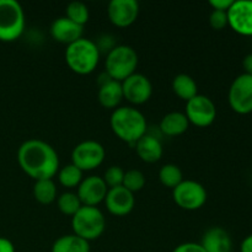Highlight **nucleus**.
<instances>
[{"label": "nucleus", "instance_id": "obj_1", "mask_svg": "<svg viewBox=\"0 0 252 252\" xmlns=\"http://www.w3.org/2000/svg\"><path fill=\"white\" fill-rule=\"evenodd\" d=\"M17 161L34 181L53 179L59 171V158L52 145L41 139H30L20 145Z\"/></svg>", "mask_w": 252, "mask_h": 252}, {"label": "nucleus", "instance_id": "obj_2", "mask_svg": "<svg viewBox=\"0 0 252 252\" xmlns=\"http://www.w3.org/2000/svg\"><path fill=\"white\" fill-rule=\"evenodd\" d=\"M110 125L113 133L123 142L134 145L147 134V120L139 110L130 106L117 107L112 112Z\"/></svg>", "mask_w": 252, "mask_h": 252}, {"label": "nucleus", "instance_id": "obj_3", "mask_svg": "<svg viewBox=\"0 0 252 252\" xmlns=\"http://www.w3.org/2000/svg\"><path fill=\"white\" fill-rule=\"evenodd\" d=\"M100 56L95 42L84 37L66 46L65 49L66 65L79 75L93 73L100 62Z\"/></svg>", "mask_w": 252, "mask_h": 252}, {"label": "nucleus", "instance_id": "obj_4", "mask_svg": "<svg viewBox=\"0 0 252 252\" xmlns=\"http://www.w3.org/2000/svg\"><path fill=\"white\" fill-rule=\"evenodd\" d=\"M74 234L86 241L100 238L106 229V219L97 207L83 206L71 217Z\"/></svg>", "mask_w": 252, "mask_h": 252}, {"label": "nucleus", "instance_id": "obj_5", "mask_svg": "<svg viewBox=\"0 0 252 252\" xmlns=\"http://www.w3.org/2000/svg\"><path fill=\"white\" fill-rule=\"evenodd\" d=\"M138 66V54L130 46L120 44L111 49L105 61L106 74L111 79L122 83L135 73Z\"/></svg>", "mask_w": 252, "mask_h": 252}, {"label": "nucleus", "instance_id": "obj_6", "mask_svg": "<svg viewBox=\"0 0 252 252\" xmlns=\"http://www.w3.org/2000/svg\"><path fill=\"white\" fill-rule=\"evenodd\" d=\"M25 30V12L16 0H0V41L12 42Z\"/></svg>", "mask_w": 252, "mask_h": 252}, {"label": "nucleus", "instance_id": "obj_7", "mask_svg": "<svg viewBox=\"0 0 252 252\" xmlns=\"http://www.w3.org/2000/svg\"><path fill=\"white\" fill-rule=\"evenodd\" d=\"M172 197L177 206L185 211H197L207 202V191L204 186L193 180H184L172 189Z\"/></svg>", "mask_w": 252, "mask_h": 252}, {"label": "nucleus", "instance_id": "obj_8", "mask_svg": "<svg viewBox=\"0 0 252 252\" xmlns=\"http://www.w3.org/2000/svg\"><path fill=\"white\" fill-rule=\"evenodd\" d=\"M106 157L105 148L96 140H85L76 145L71 152V164L81 171H91L100 166Z\"/></svg>", "mask_w": 252, "mask_h": 252}, {"label": "nucleus", "instance_id": "obj_9", "mask_svg": "<svg viewBox=\"0 0 252 252\" xmlns=\"http://www.w3.org/2000/svg\"><path fill=\"white\" fill-rule=\"evenodd\" d=\"M229 106L239 115L252 113V75L241 74L234 79L228 93Z\"/></svg>", "mask_w": 252, "mask_h": 252}, {"label": "nucleus", "instance_id": "obj_10", "mask_svg": "<svg viewBox=\"0 0 252 252\" xmlns=\"http://www.w3.org/2000/svg\"><path fill=\"white\" fill-rule=\"evenodd\" d=\"M186 115L189 125L196 127H209L216 121L217 107L213 101L204 95H197L186 103Z\"/></svg>", "mask_w": 252, "mask_h": 252}, {"label": "nucleus", "instance_id": "obj_11", "mask_svg": "<svg viewBox=\"0 0 252 252\" xmlns=\"http://www.w3.org/2000/svg\"><path fill=\"white\" fill-rule=\"evenodd\" d=\"M123 98L133 105H143L153 95V85L149 79L139 73H134L121 83Z\"/></svg>", "mask_w": 252, "mask_h": 252}, {"label": "nucleus", "instance_id": "obj_12", "mask_svg": "<svg viewBox=\"0 0 252 252\" xmlns=\"http://www.w3.org/2000/svg\"><path fill=\"white\" fill-rule=\"evenodd\" d=\"M228 14V24L234 32L241 36H252V0L234 1Z\"/></svg>", "mask_w": 252, "mask_h": 252}, {"label": "nucleus", "instance_id": "obj_13", "mask_svg": "<svg viewBox=\"0 0 252 252\" xmlns=\"http://www.w3.org/2000/svg\"><path fill=\"white\" fill-rule=\"evenodd\" d=\"M107 192L108 187L106 186L102 177L93 175L83 179L78 186L76 194L83 206L97 207L101 202L105 201Z\"/></svg>", "mask_w": 252, "mask_h": 252}, {"label": "nucleus", "instance_id": "obj_14", "mask_svg": "<svg viewBox=\"0 0 252 252\" xmlns=\"http://www.w3.org/2000/svg\"><path fill=\"white\" fill-rule=\"evenodd\" d=\"M110 21L117 27H128L134 24L139 15L137 0H112L107 7Z\"/></svg>", "mask_w": 252, "mask_h": 252}, {"label": "nucleus", "instance_id": "obj_15", "mask_svg": "<svg viewBox=\"0 0 252 252\" xmlns=\"http://www.w3.org/2000/svg\"><path fill=\"white\" fill-rule=\"evenodd\" d=\"M107 211L116 217H125L133 211L135 204L134 193L128 191L123 186L108 189L105 198Z\"/></svg>", "mask_w": 252, "mask_h": 252}, {"label": "nucleus", "instance_id": "obj_16", "mask_svg": "<svg viewBox=\"0 0 252 252\" xmlns=\"http://www.w3.org/2000/svg\"><path fill=\"white\" fill-rule=\"evenodd\" d=\"M83 26L70 21L68 17H58L51 25V36L54 41L69 46L83 38Z\"/></svg>", "mask_w": 252, "mask_h": 252}, {"label": "nucleus", "instance_id": "obj_17", "mask_svg": "<svg viewBox=\"0 0 252 252\" xmlns=\"http://www.w3.org/2000/svg\"><path fill=\"white\" fill-rule=\"evenodd\" d=\"M98 80L100 88H98L97 98L101 106L105 108H117L121 101L123 100L122 85L120 81L111 79L107 74H103V78Z\"/></svg>", "mask_w": 252, "mask_h": 252}, {"label": "nucleus", "instance_id": "obj_18", "mask_svg": "<svg viewBox=\"0 0 252 252\" xmlns=\"http://www.w3.org/2000/svg\"><path fill=\"white\" fill-rule=\"evenodd\" d=\"M201 245L206 252H230L233 241L225 229L213 226L203 234Z\"/></svg>", "mask_w": 252, "mask_h": 252}, {"label": "nucleus", "instance_id": "obj_19", "mask_svg": "<svg viewBox=\"0 0 252 252\" xmlns=\"http://www.w3.org/2000/svg\"><path fill=\"white\" fill-rule=\"evenodd\" d=\"M134 147L138 157L148 164L159 161L162 157V153H164L161 142L157 137L148 134V133L135 143Z\"/></svg>", "mask_w": 252, "mask_h": 252}, {"label": "nucleus", "instance_id": "obj_20", "mask_svg": "<svg viewBox=\"0 0 252 252\" xmlns=\"http://www.w3.org/2000/svg\"><path fill=\"white\" fill-rule=\"evenodd\" d=\"M189 122L182 112H170L160 121V130L167 137H177L189 129Z\"/></svg>", "mask_w": 252, "mask_h": 252}, {"label": "nucleus", "instance_id": "obj_21", "mask_svg": "<svg viewBox=\"0 0 252 252\" xmlns=\"http://www.w3.org/2000/svg\"><path fill=\"white\" fill-rule=\"evenodd\" d=\"M52 252H90V244L75 234H69L54 241Z\"/></svg>", "mask_w": 252, "mask_h": 252}, {"label": "nucleus", "instance_id": "obj_22", "mask_svg": "<svg viewBox=\"0 0 252 252\" xmlns=\"http://www.w3.org/2000/svg\"><path fill=\"white\" fill-rule=\"evenodd\" d=\"M172 91L177 97L186 102L198 95V88H197L196 81L189 74H179L175 76L172 80Z\"/></svg>", "mask_w": 252, "mask_h": 252}, {"label": "nucleus", "instance_id": "obj_23", "mask_svg": "<svg viewBox=\"0 0 252 252\" xmlns=\"http://www.w3.org/2000/svg\"><path fill=\"white\" fill-rule=\"evenodd\" d=\"M33 197L41 204L53 203L57 199V186L53 179L38 180L34 182Z\"/></svg>", "mask_w": 252, "mask_h": 252}, {"label": "nucleus", "instance_id": "obj_24", "mask_svg": "<svg viewBox=\"0 0 252 252\" xmlns=\"http://www.w3.org/2000/svg\"><path fill=\"white\" fill-rule=\"evenodd\" d=\"M57 175L59 184L66 189H78L80 182L83 181V171L73 164H68L59 169Z\"/></svg>", "mask_w": 252, "mask_h": 252}, {"label": "nucleus", "instance_id": "obj_25", "mask_svg": "<svg viewBox=\"0 0 252 252\" xmlns=\"http://www.w3.org/2000/svg\"><path fill=\"white\" fill-rule=\"evenodd\" d=\"M159 180L162 186L174 189L184 181V174L177 165L165 164L159 171Z\"/></svg>", "mask_w": 252, "mask_h": 252}, {"label": "nucleus", "instance_id": "obj_26", "mask_svg": "<svg viewBox=\"0 0 252 252\" xmlns=\"http://www.w3.org/2000/svg\"><path fill=\"white\" fill-rule=\"evenodd\" d=\"M57 206L63 214L73 217L83 207L78 194L74 192H64L57 198Z\"/></svg>", "mask_w": 252, "mask_h": 252}, {"label": "nucleus", "instance_id": "obj_27", "mask_svg": "<svg viewBox=\"0 0 252 252\" xmlns=\"http://www.w3.org/2000/svg\"><path fill=\"white\" fill-rule=\"evenodd\" d=\"M89 7L81 1L69 2L65 9V17L83 27L89 21Z\"/></svg>", "mask_w": 252, "mask_h": 252}, {"label": "nucleus", "instance_id": "obj_28", "mask_svg": "<svg viewBox=\"0 0 252 252\" xmlns=\"http://www.w3.org/2000/svg\"><path fill=\"white\" fill-rule=\"evenodd\" d=\"M122 186L127 189L128 191L135 193L143 189L145 186V176L142 171L139 170H128L125 172V177H123V184Z\"/></svg>", "mask_w": 252, "mask_h": 252}, {"label": "nucleus", "instance_id": "obj_29", "mask_svg": "<svg viewBox=\"0 0 252 252\" xmlns=\"http://www.w3.org/2000/svg\"><path fill=\"white\" fill-rule=\"evenodd\" d=\"M125 172V170L121 166H117V165H113V166L108 167L102 177L106 186H107L108 189H115V187L122 186Z\"/></svg>", "mask_w": 252, "mask_h": 252}, {"label": "nucleus", "instance_id": "obj_30", "mask_svg": "<svg viewBox=\"0 0 252 252\" xmlns=\"http://www.w3.org/2000/svg\"><path fill=\"white\" fill-rule=\"evenodd\" d=\"M209 25H211L212 29L217 30V31H220V30H224L226 26H229L226 11L213 10L209 15Z\"/></svg>", "mask_w": 252, "mask_h": 252}, {"label": "nucleus", "instance_id": "obj_31", "mask_svg": "<svg viewBox=\"0 0 252 252\" xmlns=\"http://www.w3.org/2000/svg\"><path fill=\"white\" fill-rule=\"evenodd\" d=\"M172 252H206L201 244L197 243H184L174 249Z\"/></svg>", "mask_w": 252, "mask_h": 252}, {"label": "nucleus", "instance_id": "obj_32", "mask_svg": "<svg viewBox=\"0 0 252 252\" xmlns=\"http://www.w3.org/2000/svg\"><path fill=\"white\" fill-rule=\"evenodd\" d=\"M234 0H211L209 5L213 7V10H219V11H228L233 5Z\"/></svg>", "mask_w": 252, "mask_h": 252}, {"label": "nucleus", "instance_id": "obj_33", "mask_svg": "<svg viewBox=\"0 0 252 252\" xmlns=\"http://www.w3.org/2000/svg\"><path fill=\"white\" fill-rule=\"evenodd\" d=\"M0 252H15V246L9 239L0 236Z\"/></svg>", "mask_w": 252, "mask_h": 252}, {"label": "nucleus", "instance_id": "obj_34", "mask_svg": "<svg viewBox=\"0 0 252 252\" xmlns=\"http://www.w3.org/2000/svg\"><path fill=\"white\" fill-rule=\"evenodd\" d=\"M240 252H252V234L243 240L240 245Z\"/></svg>", "mask_w": 252, "mask_h": 252}, {"label": "nucleus", "instance_id": "obj_35", "mask_svg": "<svg viewBox=\"0 0 252 252\" xmlns=\"http://www.w3.org/2000/svg\"><path fill=\"white\" fill-rule=\"evenodd\" d=\"M243 66L245 69V74L252 75V53L248 54L243 61Z\"/></svg>", "mask_w": 252, "mask_h": 252}]
</instances>
